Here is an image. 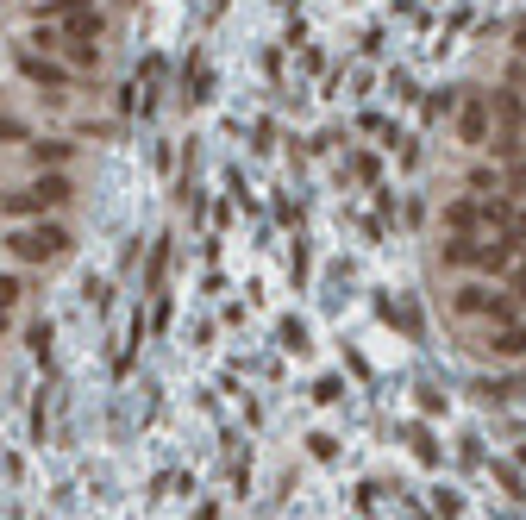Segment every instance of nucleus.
<instances>
[{"label": "nucleus", "mask_w": 526, "mask_h": 520, "mask_svg": "<svg viewBox=\"0 0 526 520\" xmlns=\"http://www.w3.org/2000/svg\"><path fill=\"white\" fill-rule=\"evenodd\" d=\"M57 207H69V182L63 176H38L32 188L0 195V214L7 220H44V214H57Z\"/></svg>", "instance_id": "obj_1"}, {"label": "nucleus", "mask_w": 526, "mask_h": 520, "mask_svg": "<svg viewBox=\"0 0 526 520\" xmlns=\"http://www.w3.org/2000/svg\"><path fill=\"white\" fill-rule=\"evenodd\" d=\"M7 245H13L19 264H44V257H57L69 239H63V226H44V220H38V226H19Z\"/></svg>", "instance_id": "obj_2"}, {"label": "nucleus", "mask_w": 526, "mask_h": 520, "mask_svg": "<svg viewBox=\"0 0 526 520\" xmlns=\"http://www.w3.org/2000/svg\"><path fill=\"white\" fill-rule=\"evenodd\" d=\"M19 69H26L32 82H44V88H63V82H69V69H63V63H51V57H32V51L19 57Z\"/></svg>", "instance_id": "obj_3"}, {"label": "nucleus", "mask_w": 526, "mask_h": 520, "mask_svg": "<svg viewBox=\"0 0 526 520\" xmlns=\"http://www.w3.org/2000/svg\"><path fill=\"white\" fill-rule=\"evenodd\" d=\"M32 157H38V163H69V145H63V138H38Z\"/></svg>", "instance_id": "obj_4"}, {"label": "nucleus", "mask_w": 526, "mask_h": 520, "mask_svg": "<svg viewBox=\"0 0 526 520\" xmlns=\"http://www.w3.org/2000/svg\"><path fill=\"white\" fill-rule=\"evenodd\" d=\"M13 301H19V276H0V320L13 314Z\"/></svg>", "instance_id": "obj_5"}, {"label": "nucleus", "mask_w": 526, "mask_h": 520, "mask_svg": "<svg viewBox=\"0 0 526 520\" xmlns=\"http://www.w3.org/2000/svg\"><path fill=\"white\" fill-rule=\"evenodd\" d=\"M94 57H101L94 44H69V69H94Z\"/></svg>", "instance_id": "obj_6"}]
</instances>
